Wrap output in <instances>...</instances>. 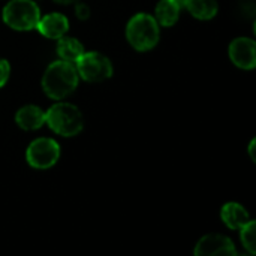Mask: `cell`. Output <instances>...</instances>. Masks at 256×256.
Instances as JSON below:
<instances>
[{
    "label": "cell",
    "mask_w": 256,
    "mask_h": 256,
    "mask_svg": "<svg viewBox=\"0 0 256 256\" xmlns=\"http://www.w3.org/2000/svg\"><path fill=\"white\" fill-rule=\"evenodd\" d=\"M196 256H234L237 255L234 243L219 234H210L202 237L196 248H195Z\"/></svg>",
    "instance_id": "7"
},
{
    "label": "cell",
    "mask_w": 256,
    "mask_h": 256,
    "mask_svg": "<svg viewBox=\"0 0 256 256\" xmlns=\"http://www.w3.org/2000/svg\"><path fill=\"white\" fill-rule=\"evenodd\" d=\"M177 2H178V3H182V4H183V0H177Z\"/></svg>",
    "instance_id": "20"
},
{
    "label": "cell",
    "mask_w": 256,
    "mask_h": 256,
    "mask_svg": "<svg viewBox=\"0 0 256 256\" xmlns=\"http://www.w3.org/2000/svg\"><path fill=\"white\" fill-rule=\"evenodd\" d=\"M27 162L38 170H46L52 166L60 156V147L54 140L39 138L34 140L27 148Z\"/></svg>",
    "instance_id": "6"
},
{
    "label": "cell",
    "mask_w": 256,
    "mask_h": 256,
    "mask_svg": "<svg viewBox=\"0 0 256 256\" xmlns=\"http://www.w3.org/2000/svg\"><path fill=\"white\" fill-rule=\"evenodd\" d=\"M182 3L177 0H160L156 6V21L165 27H170L177 22L180 15Z\"/></svg>",
    "instance_id": "12"
},
{
    "label": "cell",
    "mask_w": 256,
    "mask_h": 256,
    "mask_svg": "<svg viewBox=\"0 0 256 256\" xmlns=\"http://www.w3.org/2000/svg\"><path fill=\"white\" fill-rule=\"evenodd\" d=\"M230 58L242 69H254L256 64V44L254 39L238 38L230 45Z\"/></svg>",
    "instance_id": "8"
},
{
    "label": "cell",
    "mask_w": 256,
    "mask_h": 256,
    "mask_svg": "<svg viewBox=\"0 0 256 256\" xmlns=\"http://www.w3.org/2000/svg\"><path fill=\"white\" fill-rule=\"evenodd\" d=\"M220 216H222V220L225 222V225L231 230H240L250 220V216L246 212V208L237 202L225 204L220 212Z\"/></svg>",
    "instance_id": "11"
},
{
    "label": "cell",
    "mask_w": 256,
    "mask_h": 256,
    "mask_svg": "<svg viewBox=\"0 0 256 256\" xmlns=\"http://www.w3.org/2000/svg\"><path fill=\"white\" fill-rule=\"evenodd\" d=\"M183 4L198 20H212L218 14L216 0H183Z\"/></svg>",
    "instance_id": "13"
},
{
    "label": "cell",
    "mask_w": 256,
    "mask_h": 256,
    "mask_svg": "<svg viewBox=\"0 0 256 256\" xmlns=\"http://www.w3.org/2000/svg\"><path fill=\"white\" fill-rule=\"evenodd\" d=\"M78 74L90 82H98L108 80L112 75L111 62L100 52H82V56L76 60Z\"/></svg>",
    "instance_id": "5"
},
{
    "label": "cell",
    "mask_w": 256,
    "mask_h": 256,
    "mask_svg": "<svg viewBox=\"0 0 256 256\" xmlns=\"http://www.w3.org/2000/svg\"><path fill=\"white\" fill-rule=\"evenodd\" d=\"M56 3H60V4H70V3H74V2H76V0H54Z\"/></svg>",
    "instance_id": "19"
},
{
    "label": "cell",
    "mask_w": 256,
    "mask_h": 256,
    "mask_svg": "<svg viewBox=\"0 0 256 256\" xmlns=\"http://www.w3.org/2000/svg\"><path fill=\"white\" fill-rule=\"evenodd\" d=\"M75 14H76V16H78L80 20H87V18L90 16V9H88L87 4L78 3V4L75 6Z\"/></svg>",
    "instance_id": "17"
},
{
    "label": "cell",
    "mask_w": 256,
    "mask_h": 256,
    "mask_svg": "<svg viewBox=\"0 0 256 256\" xmlns=\"http://www.w3.org/2000/svg\"><path fill=\"white\" fill-rule=\"evenodd\" d=\"M255 147H256V141L255 140H252V142H250V146H249V153H250V158H252V160H254V162L256 160Z\"/></svg>",
    "instance_id": "18"
},
{
    "label": "cell",
    "mask_w": 256,
    "mask_h": 256,
    "mask_svg": "<svg viewBox=\"0 0 256 256\" xmlns=\"http://www.w3.org/2000/svg\"><path fill=\"white\" fill-rule=\"evenodd\" d=\"M242 230V234H240V237H242V243H243V246L248 249V252L250 254V255H255L256 254V225L254 220H249L243 228H240Z\"/></svg>",
    "instance_id": "15"
},
{
    "label": "cell",
    "mask_w": 256,
    "mask_h": 256,
    "mask_svg": "<svg viewBox=\"0 0 256 256\" xmlns=\"http://www.w3.org/2000/svg\"><path fill=\"white\" fill-rule=\"evenodd\" d=\"M9 74H10V68H9V63L3 58H0V87L6 84L8 78H9Z\"/></svg>",
    "instance_id": "16"
},
{
    "label": "cell",
    "mask_w": 256,
    "mask_h": 256,
    "mask_svg": "<svg viewBox=\"0 0 256 256\" xmlns=\"http://www.w3.org/2000/svg\"><path fill=\"white\" fill-rule=\"evenodd\" d=\"M78 86V72L70 62L58 60L48 66L42 78L45 93L52 99H63Z\"/></svg>",
    "instance_id": "1"
},
{
    "label": "cell",
    "mask_w": 256,
    "mask_h": 256,
    "mask_svg": "<svg viewBox=\"0 0 256 256\" xmlns=\"http://www.w3.org/2000/svg\"><path fill=\"white\" fill-rule=\"evenodd\" d=\"M36 28L50 39H58L64 36V33L69 28V21L62 14H48L42 18H39Z\"/></svg>",
    "instance_id": "9"
},
{
    "label": "cell",
    "mask_w": 256,
    "mask_h": 256,
    "mask_svg": "<svg viewBox=\"0 0 256 256\" xmlns=\"http://www.w3.org/2000/svg\"><path fill=\"white\" fill-rule=\"evenodd\" d=\"M48 126L62 136H74L82 130V116L80 110L72 104H56L45 114Z\"/></svg>",
    "instance_id": "2"
},
{
    "label": "cell",
    "mask_w": 256,
    "mask_h": 256,
    "mask_svg": "<svg viewBox=\"0 0 256 256\" xmlns=\"http://www.w3.org/2000/svg\"><path fill=\"white\" fill-rule=\"evenodd\" d=\"M58 39L60 40L57 44V52H58L62 60L74 63L82 56L84 48L80 44V40H76L74 38H63V36L58 38Z\"/></svg>",
    "instance_id": "14"
},
{
    "label": "cell",
    "mask_w": 256,
    "mask_h": 256,
    "mask_svg": "<svg viewBox=\"0 0 256 256\" xmlns=\"http://www.w3.org/2000/svg\"><path fill=\"white\" fill-rule=\"evenodd\" d=\"M129 44L138 51H147L156 46L159 40V24L148 14H138L130 18L126 28Z\"/></svg>",
    "instance_id": "3"
},
{
    "label": "cell",
    "mask_w": 256,
    "mask_h": 256,
    "mask_svg": "<svg viewBox=\"0 0 256 256\" xmlns=\"http://www.w3.org/2000/svg\"><path fill=\"white\" fill-rule=\"evenodd\" d=\"M15 122L24 130H36L45 123V112L34 105H27L16 112Z\"/></svg>",
    "instance_id": "10"
},
{
    "label": "cell",
    "mask_w": 256,
    "mask_h": 256,
    "mask_svg": "<svg viewBox=\"0 0 256 256\" xmlns=\"http://www.w3.org/2000/svg\"><path fill=\"white\" fill-rule=\"evenodd\" d=\"M39 18V8L32 0H12L3 9V21L15 30H32Z\"/></svg>",
    "instance_id": "4"
}]
</instances>
